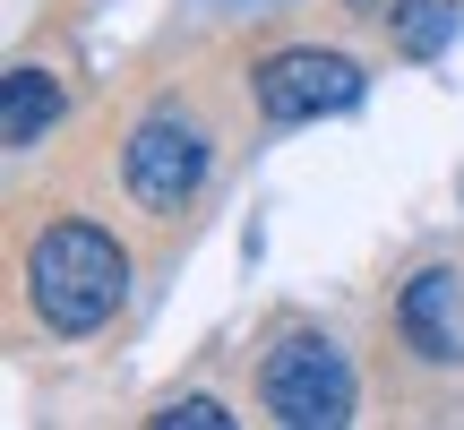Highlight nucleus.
<instances>
[{
	"instance_id": "1",
	"label": "nucleus",
	"mask_w": 464,
	"mask_h": 430,
	"mask_svg": "<svg viewBox=\"0 0 464 430\" xmlns=\"http://www.w3.org/2000/svg\"><path fill=\"white\" fill-rule=\"evenodd\" d=\"M26 293L61 336H86V327H103V318L121 310L130 259H121V241L95 232V224H52L44 241L26 249Z\"/></svg>"
},
{
	"instance_id": "2",
	"label": "nucleus",
	"mask_w": 464,
	"mask_h": 430,
	"mask_svg": "<svg viewBox=\"0 0 464 430\" xmlns=\"http://www.w3.org/2000/svg\"><path fill=\"white\" fill-rule=\"evenodd\" d=\"M266 414L293 422V430H335L353 422V370L335 345H318V336H293V345L266 353Z\"/></svg>"
},
{
	"instance_id": "3",
	"label": "nucleus",
	"mask_w": 464,
	"mask_h": 430,
	"mask_svg": "<svg viewBox=\"0 0 464 430\" xmlns=\"http://www.w3.org/2000/svg\"><path fill=\"white\" fill-rule=\"evenodd\" d=\"M198 181H207V138H198V121L147 112V121H138V138H130V199L147 207V215H181L189 199H198Z\"/></svg>"
},
{
	"instance_id": "4",
	"label": "nucleus",
	"mask_w": 464,
	"mask_h": 430,
	"mask_svg": "<svg viewBox=\"0 0 464 430\" xmlns=\"http://www.w3.org/2000/svg\"><path fill=\"white\" fill-rule=\"evenodd\" d=\"M258 103L266 121H318V112H353L362 103V69L344 52H276L258 69Z\"/></svg>"
},
{
	"instance_id": "5",
	"label": "nucleus",
	"mask_w": 464,
	"mask_h": 430,
	"mask_svg": "<svg viewBox=\"0 0 464 430\" xmlns=\"http://www.w3.org/2000/svg\"><path fill=\"white\" fill-rule=\"evenodd\" d=\"M404 336H413V353H430V362H456L464 353V310H456V276L448 267L404 284Z\"/></svg>"
},
{
	"instance_id": "6",
	"label": "nucleus",
	"mask_w": 464,
	"mask_h": 430,
	"mask_svg": "<svg viewBox=\"0 0 464 430\" xmlns=\"http://www.w3.org/2000/svg\"><path fill=\"white\" fill-rule=\"evenodd\" d=\"M52 112H61V86H52L44 69H9V112H0V138H9V147H34V138L52 130Z\"/></svg>"
},
{
	"instance_id": "7",
	"label": "nucleus",
	"mask_w": 464,
	"mask_h": 430,
	"mask_svg": "<svg viewBox=\"0 0 464 430\" xmlns=\"http://www.w3.org/2000/svg\"><path fill=\"white\" fill-rule=\"evenodd\" d=\"M396 34H404L413 61H430V52L456 34V0H404V9H396Z\"/></svg>"
},
{
	"instance_id": "8",
	"label": "nucleus",
	"mask_w": 464,
	"mask_h": 430,
	"mask_svg": "<svg viewBox=\"0 0 464 430\" xmlns=\"http://www.w3.org/2000/svg\"><path fill=\"white\" fill-rule=\"evenodd\" d=\"M232 414L216 396H181V405H164V414H155V430H224Z\"/></svg>"
},
{
	"instance_id": "9",
	"label": "nucleus",
	"mask_w": 464,
	"mask_h": 430,
	"mask_svg": "<svg viewBox=\"0 0 464 430\" xmlns=\"http://www.w3.org/2000/svg\"><path fill=\"white\" fill-rule=\"evenodd\" d=\"M344 9H370V17H379V9H404V0H344Z\"/></svg>"
}]
</instances>
